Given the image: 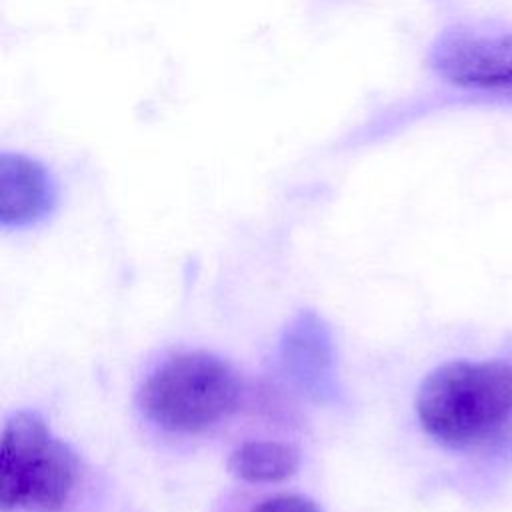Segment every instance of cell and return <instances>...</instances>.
I'll return each mask as SVG.
<instances>
[{"instance_id":"1","label":"cell","mask_w":512,"mask_h":512,"mask_svg":"<svg viewBox=\"0 0 512 512\" xmlns=\"http://www.w3.org/2000/svg\"><path fill=\"white\" fill-rule=\"evenodd\" d=\"M414 410L436 444L458 452L490 450L512 436V364L444 362L420 382Z\"/></svg>"},{"instance_id":"2","label":"cell","mask_w":512,"mask_h":512,"mask_svg":"<svg viewBox=\"0 0 512 512\" xmlns=\"http://www.w3.org/2000/svg\"><path fill=\"white\" fill-rule=\"evenodd\" d=\"M242 398L244 382L230 362L208 350H176L144 374L136 408L158 432L192 438L230 420Z\"/></svg>"},{"instance_id":"3","label":"cell","mask_w":512,"mask_h":512,"mask_svg":"<svg viewBox=\"0 0 512 512\" xmlns=\"http://www.w3.org/2000/svg\"><path fill=\"white\" fill-rule=\"evenodd\" d=\"M80 456L34 410L12 412L0 444V512H68L80 498Z\"/></svg>"},{"instance_id":"4","label":"cell","mask_w":512,"mask_h":512,"mask_svg":"<svg viewBox=\"0 0 512 512\" xmlns=\"http://www.w3.org/2000/svg\"><path fill=\"white\" fill-rule=\"evenodd\" d=\"M426 60L436 78L462 90L512 88V28L450 26L434 38Z\"/></svg>"},{"instance_id":"5","label":"cell","mask_w":512,"mask_h":512,"mask_svg":"<svg viewBox=\"0 0 512 512\" xmlns=\"http://www.w3.org/2000/svg\"><path fill=\"white\" fill-rule=\"evenodd\" d=\"M58 204V180L36 156L0 152V226L24 230L44 222Z\"/></svg>"},{"instance_id":"6","label":"cell","mask_w":512,"mask_h":512,"mask_svg":"<svg viewBox=\"0 0 512 512\" xmlns=\"http://www.w3.org/2000/svg\"><path fill=\"white\" fill-rule=\"evenodd\" d=\"M280 358L286 374L318 398L334 392V346L328 326L314 312L300 314L286 328Z\"/></svg>"},{"instance_id":"7","label":"cell","mask_w":512,"mask_h":512,"mask_svg":"<svg viewBox=\"0 0 512 512\" xmlns=\"http://www.w3.org/2000/svg\"><path fill=\"white\" fill-rule=\"evenodd\" d=\"M302 452L294 442L248 438L238 442L228 458L226 470L246 484H276L300 470Z\"/></svg>"},{"instance_id":"8","label":"cell","mask_w":512,"mask_h":512,"mask_svg":"<svg viewBox=\"0 0 512 512\" xmlns=\"http://www.w3.org/2000/svg\"><path fill=\"white\" fill-rule=\"evenodd\" d=\"M244 512H322V508L300 492H270L252 500Z\"/></svg>"}]
</instances>
